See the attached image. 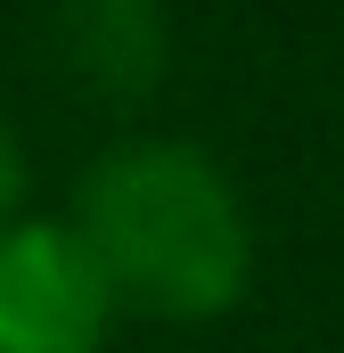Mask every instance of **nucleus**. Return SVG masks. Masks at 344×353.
Returning <instances> with one entry per match:
<instances>
[{"instance_id":"nucleus-4","label":"nucleus","mask_w":344,"mask_h":353,"mask_svg":"<svg viewBox=\"0 0 344 353\" xmlns=\"http://www.w3.org/2000/svg\"><path fill=\"white\" fill-rule=\"evenodd\" d=\"M17 205H25V140L0 115V222H17Z\"/></svg>"},{"instance_id":"nucleus-3","label":"nucleus","mask_w":344,"mask_h":353,"mask_svg":"<svg viewBox=\"0 0 344 353\" xmlns=\"http://www.w3.org/2000/svg\"><path fill=\"white\" fill-rule=\"evenodd\" d=\"M58 58L115 107L148 99L172 66L164 0H58Z\"/></svg>"},{"instance_id":"nucleus-1","label":"nucleus","mask_w":344,"mask_h":353,"mask_svg":"<svg viewBox=\"0 0 344 353\" xmlns=\"http://www.w3.org/2000/svg\"><path fill=\"white\" fill-rule=\"evenodd\" d=\"M74 230L115 296L156 321H222L255 288V214L197 140H115L74 181Z\"/></svg>"},{"instance_id":"nucleus-2","label":"nucleus","mask_w":344,"mask_h":353,"mask_svg":"<svg viewBox=\"0 0 344 353\" xmlns=\"http://www.w3.org/2000/svg\"><path fill=\"white\" fill-rule=\"evenodd\" d=\"M123 296L66 214L0 222V353H107Z\"/></svg>"}]
</instances>
